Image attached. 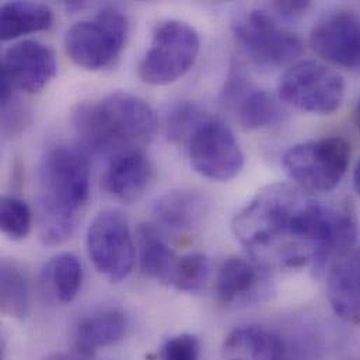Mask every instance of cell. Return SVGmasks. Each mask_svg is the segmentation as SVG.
<instances>
[{
  "label": "cell",
  "instance_id": "cell-5",
  "mask_svg": "<svg viewBox=\"0 0 360 360\" xmlns=\"http://www.w3.org/2000/svg\"><path fill=\"white\" fill-rule=\"evenodd\" d=\"M223 354L226 360H320L323 344L310 331L245 326L226 337Z\"/></svg>",
  "mask_w": 360,
  "mask_h": 360
},
{
  "label": "cell",
  "instance_id": "cell-9",
  "mask_svg": "<svg viewBox=\"0 0 360 360\" xmlns=\"http://www.w3.org/2000/svg\"><path fill=\"white\" fill-rule=\"evenodd\" d=\"M87 251L98 274L112 283L125 281L134 269L136 257L127 217L118 210L98 213L87 230Z\"/></svg>",
  "mask_w": 360,
  "mask_h": 360
},
{
  "label": "cell",
  "instance_id": "cell-28",
  "mask_svg": "<svg viewBox=\"0 0 360 360\" xmlns=\"http://www.w3.org/2000/svg\"><path fill=\"white\" fill-rule=\"evenodd\" d=\"M274 7L278 13L283 14L285 17H299V15H303L311 7V3L303 1V0L276 1V3H274Z\"/></svg>",
  "mask_w": 360,
  "mask_h": 360
},
{
  "label": "cell",
  "instance_id": "cell-8",
  "mask_svg": "<svg viewBox=\"0 0 360 360\" xmlns=\"http://www.w3.org/2000/svg\"><path fill=\"white\" fill-rule=\"evenodd\" d=\"M279 98L299 111L330 115L335 112L345 96L342 76L330 66L303 60L293 65L279 80Z\"/></svg>",
  "mask_w": 360,
  "mask_h": 360
},
{
  "label": "cell",
  "instance_id": "cell-2",
  "mask_svg": "<svg viewBox=\"0 0 360 360\" xmlns=\"http://www.w3.org/2000/svg\"><path fill=\"white\" fill-rule=\"evenodd\" d=\"M90 195V165L84 150L55 146L41 160L37 219L45 245H60L76 233Z\"/></svg>",
  "mask_w": 360,
  "mask_h": 360
},
{
  "label": "cell",
  "instance_id": "cell-22",
  "mask_svg": "<svg viewBox=\"0 0 360 360\" xmlns=\"http://www.w3.org/2000/svg\"><path fill=\"white\" fill-rule=\"evenodd\" d=\"M53 22L52 10L35 1H8L0 8V37L11 41L22 35L51 28Z\"/></svg>",
  "mask_w": 360,
  "mask_h": 360
},
{
  "label": "cell",
  "instance_id": "cell-26",
  "mask_svg": "<svg viewBox=\"0 0 360 360\" xmlns=\"http://www.w3.org/2000/svg\"><path fill=\"white\" fill-rule=\"evenodd\" d=\"M200 105L192 101H181L174 105L167 115V136L174 143H186L193 129L207 115Z\"/></svg>",
  "mask_w": 360,
  "mask_h": 360
},
{
  "label": "cell",
  "instance_id": "cell-4",
  "mask_svg": "<svg viewBox=\"0 0 360 360\" xmlns=\"http://www.w3.org/2000/svg\"><path fill=\"white\" fill-rule=\"evenodd\" d=\"M128 18L115 6L103 7L93 20L79 21L65 38L69 58L87 70H103L120 56L128 37Z\"/></svg>",
  "mask_w": 360,
  "mask_h": 360
},
{
  "label": "cell",
  "instance_id": "cell-6",
  "mask_svg": "<svg viewBox=\"0 0 360 360\" xmlns=\"http://www.w3.org/2000/svg\"><path fill=\"white\" fill-rule=\"evenodd\" d=\"M349 159V143L342 138L330 136L292 146L283 155L282 166L299 188L328 192L347 174Z\"/></svg>",
  "mask_w": 360,
  "mask_h": 360
},
{
  "label": "cell",
  "instance_id": "cell-15",
  "mask_svg": "<svg viewBox=\"0 0 360 360\" xmlns=\"http://www.w3.org/2000/svg\"><path fill=\"white\" fill-rule=\"evenodd\" d=\"M310 45L326 62L344 68H360V20L351 11L324 15L311 30Z\"/></svg>",
  "mask_w": 360,
  "mask_h": 360
},
{
  "label": "cell",
  "instance_id": "cell-29",
  "mask_svg": "<svg viewBox=\"0 0 360 360\" xmlns=\"http://www.w3.org/2000/svg\"><path fill=\"white\" fill-rule=\"evenodd\" d=\"M44 360H93V355L80 349H75L72 352H60L52 354Z\"/></svg>",
  "mask_w": 360,
  "mask_h": 360
},
{
  "label": "cell",
  "instance_id": "cell-7",
  "mask_svg": "<svg viewBox=\"0 0 360 360\" xmlns=\"http://www.w3.org/2000/svg\"><path fill=\"white\" fill-rule=\"evenodd\" d=\"M199 35L189 24L169 20L156 27L150 48L139 63V77L152 86H166L181 79L199 53Z\"/></svg>",
  "mask_w": 360,
  "mask_h": 360
},
{
  "label": "cell",
  "instance_id": "cell-12",
  "mask_svg": "<svg viewBox=\"0 0 360 360\" xmlns=\"http://www.w3.org/2000/svg\"><path fill=\"white\" fill-rule=\"evenodd\" d=\"M219 101L247 131L266 128L282 118L278 100L271 93L257 87L240 63L231 65Z\"/></svg>",
  "mask_w": 360,
  "mask_h": 360
},
{
  "label": "cell",
  "instance_id": "cell-3",
  "mask_svg": "<svg viewBox=\"0 0 360 360\" xmlns=\"http://www.w3.org/2000/svg\"><path fill=\"white\" fill-rule=\"evenodd\" d=\"M73 127L83 149L114 158L127 150H142L156 134V115L138 96L115 91L97 103L82 104Z\"/></svg>",
  "mask_w": 360,
  "mask_h": 360
},
{
  "label": "cell",
  "instance_id": "cell-24",
  "mask_svg": "<svg viewBox=\"0 0 360 360\" xmlns=\"http://www.w3.org/2000/svg\"><path fill=\"white\" fill-rule=\"evenodd\" d=\"M209 276L210 262L207 257L200 252H192L177 259L170 285L180 292L198 293L206 286Z\"/></svg>",
  "mask_w": 360,
  "mask_h": 360
},
{
  "label": "cell",
  "instance_id": "cell-17",
  "mask_svg": "<svg viewBox=\"0 0 360 360\" xmlns=\"http://www.w3.org/2000/svg\"><path fill=\"white\" fill-rule=\"evenodd\" d=\"M152 174L150 160L143 150H127L110 159L103 186L122 202H135L145 193Z\"/></svg>",
  "mask_w": 360,
  "mask_h": 360
},
{
  "label": "cell",
  "instance_id": "cell-13",
  "mask_svg": "<svg viewBox=\"0 0 360 360\" xmlns=\"http://www.w3.org/2000/svg\"><path fill=\"white\" fill-rule=\"evenodd\" d=\"M56 59L39 41H21L10 46L1 59L0 84L27 94L42 91L56 75Z\"/></svg>",
  "mask_w": 360,
  "mask_h": 360
},
{
  "label": "cell",
  "instance_id": "cell-30",
  "mask_svg": "<svg viewBox=\"0 0 360 360\" xmlns=\"http://www.w3.org/2000/svg\"><path fill=\"white\" fill-rule=\"evenodd\" d=\"M354 185H355V189H356V192L359 193L360 196V160L359 163L356 165L355 172H354Z\"/></svg>",
  "mask_w": 360,
  "mask_h": 360
},
{
  "label": "cell",
  "instance_id": "cell-16",
  "mask_svg": "<svg viewBox=\"0 0 360 360\" xmlns=\"http://www.w3.org/2000/svg\"><path fill=\"white\" fill-rule=\"evenodd\" d=\"M327 297L341 320L360 324V247H352L330 264Z\"/></svg>",
  "mask_w": 360,
  "mask_h": 360
},
{
  "label": "cell",
  "instance_id": "cell-10",
  "mask_svg": "<svg viewBox=\"0 0 360 360\" xmlns=\"http://www.w3.org/2000/svg\"><path fill=\"white\" fill-rule=\"evenodd\" d=\"M185 145L192 167L205 179L233 180L244 167V153L234 134L210 114L193 129Z\"/></svg>",
  "mask_w": 360,
  "mask_h": 360
},
{
  "label": "cell",
  "instance_id": "cell-25",
  "mask_svg": "<svg viewBox=\"0 0 360 360\" xmlns=\"http://www.w3.org/2000/svg\"><path fill=\"white\" fill-rule=\"evenodd\" d=\"M32 213L28 205L15 196H4L0 202V227L10 240L20 241L31 231Z\"/></svg>",
  "mask_w": 360,
  "mask_h": 360
},
{
  "label": "cell",
  "instance_id": "cell-31",
  "mask_svg": "<svg viewBox=\"0 0 360 360\" xmlns=\"http://www.w3.org/2000/svg\"><path fill=\"white\" fill-rule=\"evenodd\" d=\"M355 122H356V127L360 131V100L356 105V110H355Z\"/></svg>",
  "mask_w": 360,
  "mask_h": 360
},
{
  "label": "cell",
  "instance_id": "cell-27",
  "mask_svg": "<svg viewBox=\"0 0 360 360\" xmlns=\"http://www.w3.org/2000/svg\"><path fill=\"white\" fill-rule=\"evenodd\" d=\"M200 344L195 335L181 334L166 342L162 352L163 360H199Z\"/></svg>",
  "mask_w": 360,
  "mask_h": 360
},
{
  "label": "cell",
  "instance_id": "cell-11",
  "mask_svg": "<svg viewBox=\"0 0 360 360\" xmlns=\"http://www.w3.org/2000/svg\"><path fill=\"white\" fill-rule=\"evenodd\" d=\"M233 34L243 51L258 65L279 68L303 53V42L282 28L264 10H250L233 22Z\"/></svg>",
  "mask_w": 360,
  "mask_h": 360
},
{
  "label": "cell",
  "instance_id": "cell-1",
  "mask_svg": "<svg viewBox=\"0 0 360 360\" xmlns=\"http://www.w3.org/2000/svg\"><path fill=\"white\" fill-rule=\"evenodd\" d=\"M233 233L266 268L313 265L321 271L352 248L358 221L349 209L324 206L297 185L276 182L234 216Z\"/></svg>",
  "mask_w": 360,
  "mask_h": 360
},
{
  "label": "cell",
  "instance_id": "cell-23",
  "mask_svg": "<svg viewBox=\"0 0 360 360\" xmlns=\"http://www.w3.org/2000/svg\"><path fill=\"white\" fill-rule=\"evenodd\" d=\"M0 307L13 319H24L30 309V283L22 266L11 259H3L0 266Z\"/></svg>",
  "mask_w": 360,
  "mask_h": 360
},
{
  "label": "cell",
  "instance_id": "cell-20",
  "mask_svg": "<svg viewBox=\"0 0 360 360\" xmlns=\"http://www.w3.org/2000/svg\"><path fill=\"white\" fill-rule=\"evenodd\" d=\"M136 237L142 272L152 279L170 285L179 258L163 237L160 229L150 223L141 224Z\"/></svg>",
  "mask_w": 360,
  "mask_h": 360
},
{
  "label": "cell",
  "instance_id": "cell-14",
  "mask_svg": "<svg viewBox=\"0 0 360 360\" xmlns=\"http://www.w3.org/2000/svg\"><path fill=\"white\" fill-rule=\"evenodd\" d=\"M214 292L219 303L226 307H244L265 302L272 293L269 268L255 259L230 257L219 269Z\"/></svg>",
  "mask_w": 360,
  "mask_h": 360
},
{
  "label": "cell",
  "instance_id": "cell-18",
  "mask_svg": "<svg viewBox=\"0 0 360 360\" xmlns=\"http://www.w3.org/2000/svg\"><path fill=\"white\" fill-rule=\"evenodd\" d=\"M207 212L206 198L191 189H173L159 196L153 205L158 223L173 231H191Z\"/></svg>",
  "mask_w": 360,
  "mask_h": 360
},
{
  "label": "cell",
  "instance_id": "cell-19",
  "mask_svg": "<svg viewBox=\"0 0 360 360\" xmlns=\"http://www.w3.org/2000/svg\"><path fill=\"white\" fill-rule=\"evenodd\" d=\"M128 330V319L120 309L97 310L83 317L75 328L76 349L91 354L121 341Z\"/></svg>",
  "mask_w": 360,
  "mask_h": 360
},
{
  "label": "cell",
  "instance_id": "cell-21",
  "mask_svg": "<svg viewBox=\"0 0 360 360\" xmlns=\"http://www.w3.org/2000/svg\"><path fill=\"white\" fill-rule=\"evenodd\" d=\"M83 282V268L79 258L70 252L52 257L41 271V286L49 299L68 304L72 303Z\"/></svg>",
  "mask_w": 360,
  "mask_h": 360
}]
</instances>
